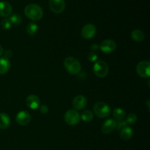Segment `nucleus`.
I'll return each mask as SVG.
<instances>
[{"instance_id": "obj_1", "label": "nucleus", "mask_w": 150, "mask_h": 150, "mask_svg": "<svg viewBox=\"0 0 150 150\" xmlns=\"http://www.w3.org/2000/svg\"><path fill=\"white\" fill-rule=\"evenodd\" d=\"M24 13L26 17L33 21H38L43 16L42 7L36 4H29L25 7Z\"/></svg>"}, {"instance_id": "obj_2", "label": "nucleus", "mask_w": 150, "mask_h": 150, "mask_svg": "<svg viewBox=\"0 0 150 150\" xmlns=\"http://www.w3.org/2000/svg\"><path fill=\"white\" fill-rule=\"evenodd\" d=\"M66 70L71 75H77L81 70V65L79 60L73 57H68L64 60Z\"/></svg>"}, {"instance_id": "obj_3", "label": "nucleus", "mask_w": 150, "mask_h": 150, "mask_svg": "<svg viewBox=\"0 0 150 150\" xmlns=\"http://www.w3.org/2000/svg\"><path fill=\"white\" fill-rule=\"evenodd\" d=\"M94 113L100 118H106L111 114V108L107 103L99 102L95 104L93 107Z\"/></svg>"}, {"instance_id": "obj_4", "label": "nucleus", "mask_w": 150, "mask_h": 150, "mask_svg": "<svg viewBox=\"0 0 150 150\" xmlns=\"http://www.w3.org/2000/svg\"><path fill=\"white\" fill-rule=\"evenodd\" d=\"M93 70L95 74L98 77L104 78L108 75L109 68L105 62L103 61V60H99V61H97L94 64Z\"/></svg>"}, {"instance_id": "obj_5", "label": "nucleus", "mask_w": 150, "mask_h": 150, "mask_svg": "<svg viewBox=\"0 0 150 150\" xmlns=\"http://www.w3.org/2000/svg\"><path fill=\"white\" fill-rule=\"evenodd\" d=\"M136 72L140 77L149 78L150 76V63L148 61L140 62L136 67Z\"/></svg>"}, {"instance_id": "obj_6", "label": "nucleus", "mask_w": 150, "mask_h": 150, "mask_svg": "<svg viewBox=\"0 0 150 150\" xmlns=\"http://www.w3.org/2000/svg\"><path fill=\"white\" fill-rule=\"evenodd\" d=\"M64 121L70 125H76L80 121V114L77 111L69 110L64 114Z\"/></svg>"}, {"instance_id": "obj_7", "label": "nucleus", "mask_w": 150, "mask_h": 150, "mask_svg": "<svg viewBox=\"0 0 150 150\" xmlns=\"http://www.w3.org/2000/svg\"><path fill=\"white\" fill-rule=\"evenodd\" d=\"M48 5L51 11L57 14L62 13L65 8L64 0H49Z\"/></svg>"}, {"instance_id": "obj_8", "label": "nucleus", "mask_w": 150, "mask_h": 150, "mask_svg": "<svg viewBox=\"0 0 150 150\" xmlns=\"http://www.w3.org/2000/svg\"><path fill=\"white\" fill-rule=\"evenodd\" d=\"M96 26H95V25L89 23V24L85 25L83 27V29H82L81 36L83 37L84 39H92V38H94L95 35H96Z\"/></svg>"}, {"instance_id": "obj_9", "label": "nucleus", "mask_w": 150, "mask_h": 150, "mask_svg": "<svg viewBox=\"0 0 150 150\" xmlns=\"http://www.w3.org/2000/svg\"><path fill=\"white\" fill-rule=\"evenodd\" d=\"M116 42L112 40H105L101 42L100 49L105 54H111L116 49Z\"/></svg>"}, {"instance_id": "obj_10", "label": "nucleus", "mask_w": 150, "mask_h": 150, "mask_svg": "<svg viewBox=\"0 0 150 150\" xmlns=\"http://www.w3.org/2000/svg\"><path fill=\"white\" fill-rule=\"evenodd\" d=\"M16 122L20 125H26L31 121V116L28 112L21 111L16 115Z\"/></svg>"}, {"instance_id": "obj_11", "label": "nucleus", "mask_w": 150, "mask_h": 150, "mask_svg": "<svg viewBox=\"0 0 150 150\" xmlns=\"http://www.w3.org/2000/svg\"><path fill=\"white\" fill-rule=\"evenodd\" d=\"M87 100L83 95H78L73 99V106L76 110H82L86 106Z\"/></svg>"}, {"instance_id": "obj_12", "label": "nucleus", "mask_w": 150, "mask_h": 150, "mask_svg": "<svg viewBox=\"0 0 150 150\" xmlns=\"http://www.w3.org/2000/svg\"><path fill=\"white\" fill-rule=\"evenodd\" d=\"M116 124H117V121L113 119H109L107 120L103 124L102 128L101 130L105 134H109V133H112L116 128Z\"/></svg>"}, {"instance_id": "obj_13", "label": "nucleus", "mask_w": 150, "mask_h": 150, "mask_svg": "<svg viewBox=\"0 0 150 150\" xmlns=\"http://www.w3.org/2000/svg\"><path fill=\"white\" fill-rule=\"evenodd\" d=\"M26 104L30 109H37V108H39L40 105V100L38 96L35 95H31L26 98Z\"/></svg>"}, {"instance_id": "obj_14", "label": "nucleus", "mask_w": 150, "mask_h": 150, "mask_svg": "<svg viewBox=\"0 0 150 150\" xmlns=\"http://www.w3.org/2000/svg\"><path fill=\"white\" fill-rule=\"evenodd\" d=\"M13 12V7L11 4L7 1H0V16L2 17L10 16Z\"/></svg>"}, {"instance_id": "obj_15", "label": "nucleus", "mask_w": 150, "mask_h": 150, "mask_svg": "<svg viewBox=\"0 0 150 150\" xmlns=\"http://www.w3.org/2000/svg\"><path fill=\"white\" fill-rule=\"evenodd\" d=\"M120 137L122 140L127 141L133 137V130L130 127L126 126L120 130Z\"/></svg>"}, {"instance_id": "obj_16", "label": "nucleus", "mask_w": 150, "mask_h": 150, "mask_svg": "<svg viewBox=\"0 0 150 150\" xmlns=\"http://www.w3.org/2000/svg\"><path fill=\"white\" fill-rule=\"evenodd\" d=\"M10 62L4 57L0 58V74H6L10 69Z\"/></svg>"}, {"instance_id": "obj_17", "label": "nucleus", "mask_w": 150, "mask_h": 150, "mask_svg": "<svg viewBox=\"0 0 150 150\" xmlns=\"http://www.w3.org/2000/svg\"><path fill=\"white\" fill-rule=\"evenodd\" d=\"M10 125V117L5 113H0V129H7Z\"/></svg>"}, {"instance_id": "obj_18", "label": "nucleus", "mask_w": 150, "mask_h": 150, "mask_svg": "<svg viewBox=\"0 0 150 150\" xmlns=\"http://www.w3.org/2000/svg\"><path fill=\"white\" fill-rule=\"evenodd\" d=\"M131 38L136 42H142L144 39V34L139 29H136L131 32Z\"/></svg>"}, {"instance_id": "obj_19", "label": "nucleus", "mask_w": 150, "mask_h": 150, "mask_svg": "<svg viewBox=\"0 0 150 150\" xmlns=\"http://www.w3.org/2000/svg\"><path fill=\"white\" fill-rule=\"evenodd\" d=\"M113 116H114V117L116 120L120 121V120H124L126 116V114L124 109L121 108H117L113 111Z\"/></svg>"}, {"instance_id": "obj_20", "label": "nucleus", "mask_w": 150, "mask_h": 150, "mask_svg": "<svg viewBox=\"0 0 150 150\" xmlns=\"http://www.w3.org/2000/svg\"><path fill=\"white\" fill-rule=\"evenodd\" d=\"M80 118H81V120L83 122H89L92 121L93 120V113L92 112L89 110H86V111H83L81 113L80 116Z\"/></svg>"}, {"instance_id": "obj_21", "label": "nucleus", "mask_w": 150, "mask_h": 150, "mask_svg": "<svg viewBox=\"0 0 150 150\" xmlns=\"http://www.w3.org/2000/svg\"><path fill=\"white\" fill-rule=\"evenodd\" d=\"M38 31V26L35 23L31 22L26 26V32L29 35H35Z\"/></svg>"}, {"instance_id": "obj_22", "label": "nucleus", "mask_w": 150, "mask_h": 150, "mask_svg": "<svg viewBox=\"0 0 150 150\" xmlns=\"http://www.w3.org/2000/svg\"><path fill=\"white\" fill-rule=\"evenodd\" d=\"M9 20L11 22L12 25L13 26H18L21 23V16L18 14V13H15V14L11 15L9 18Z\"/></svg>"}, {"instance_id": "obj_23", "label": "nucleus", "mask_w": 150, "mask_h": 150, "mask_svg": "<svg viewBox=\"0 0 150 150\" xmlns=\"http://www.w3.org/2000/svg\"><path fill=\"white\" fill-rule=\"evenodd\" d=\"M1 28L4 30H8L11 28V26H13L11 23V22L10 21L9 18H4L1 21Z\"/></svg>"}, {"instance_id": "obj_24", "label": "nucleus", "mask_w": 150, "mask_h": 150, "mask_svg": "<svg viewBox=\"0 0 150 150\" xmlns=\"http://www.w3.org/2000/svg\"><path fill=\"white\" fill-rule=\"evenodd\" d=\"M127 124H134L136 121H137V116L135 114H130L127 117Z\"/></svg>"}, {"instance_id": "obj_25", "label": "nucleus", "mask_w": 150, "mask_h": 150, "mask_svg": "<svg viewBox=\"0 0 150 150\" xmlns=\"http://www.w3.org/2000/svg\"><path fill=\"white\" fill-rule=\"evenodd\" d=\"M127 125V122L126 120H120V121L117 122V124H116V128L120 130V129H122L123 127H126Z\"/></svg>"}, {"instance_id": "obj_26", "label": "nucleus", "mask_w": 150, "mask_h": 150, "mask_svg": "<svg viewBox=\"0 0 150 150\" xmlns=\"http://www.w3.org/2000/svg\"><path fill=\"white\" fill-rule=\"evenodd\" d=\"M98 58V56L95 54V52H90L89 54H88V59L89 60L92 62H94L97 61Z\"/></svg>"}, {"instance_id": "obj_27", "label": "nucleus", "mask_w": 150, "mask_h": 150, "mask_svg": "<svg viewBox=\"0 0 150 150\" xmlns=\"http://www.w3.org/2000/svg\"><path fill=\"white\" fill-rule=\"evenodd\" d=\"M39 109L42 114H47L48 112V108L46 105H40Z\"/></svg>"}, {"instance_id": "obj_28", "label": "nucleus", "mask_w": 150, "mask_h": 150, "mask_svg": "<svg viewBox=\"0 0 150 150\" xmlns=\"http://www.w3.org/2000/svg\"><path fill=\"white\" fill-rule=\"evenodd\" d=\"M4 54V57L5 59H10L12 57V56H13V52H12L11 51H6L5 52L3 53Z\"/></svg>"}, {"instance_id": "obj_29", "label": "nucleus", "mask_w": 150, "mask_h": 150, "mask_svg": "<svg viewBox=\"0 0 150 150\" xmlns=\"http://www.w3.org/2000/svg\"><path fill=\"white\" fill-rule=\"evenodd\" d=\"M91 48H92V50H94V51H95V50L98 49V45H92V47H91Z\"/></svg>"}, {"instance_id": "obj_30", "label": "nucleus", "mask_w": 150, "mask_h": 150, "mask_svg": "<svg viewBox=\"0 0 150 150\" xmlns=\"http://www.w3.org/2000/svg\"><path fill=\"white\" fill-rule=\"evenodd\" d=\"M3 53H4V49H3L2 46H1V45H0V56L2 55Z\"/></svg>"}]
</instances>
